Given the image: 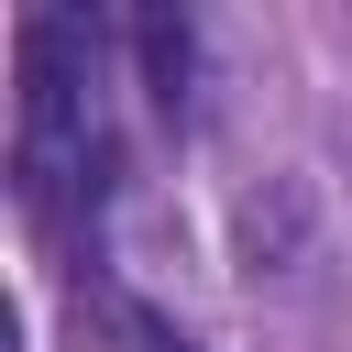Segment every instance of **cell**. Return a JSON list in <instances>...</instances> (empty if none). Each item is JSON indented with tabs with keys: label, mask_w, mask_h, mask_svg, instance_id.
<instances>
[{
	"label": "cell",
	"mask_w": 352,
	"mask_h": 352,
	"mask_svg": "<svg viewBox=\"0 0 352 352\" xmlns=\"http://www.w3.org/2000/svg\"><path fill=\"white\" fill-rule=\"evenodd\" d=\"M11 165L22 198L44 220H88L99 176H110V132H99V44L77 11H22L11 22Z\"/></svg>",
	"instance_id": "6da1fadb"
},
{
	"label": "cell",
	"mask_w": 352,
	"mask_h": 352,
	"mask_svg": "<svg viewBox=\"0 0 352 352\" xmlns=\"http://www.w3.org/2000/svg\"><path fill=\"white\" fill-rule=\"evenodd\" d=\"M110 341H121V352H209V341H198V330H176L154 297H110Z\"/></svg>",
	"instance_id": "7a4b0ae2"
}]
</instances>
